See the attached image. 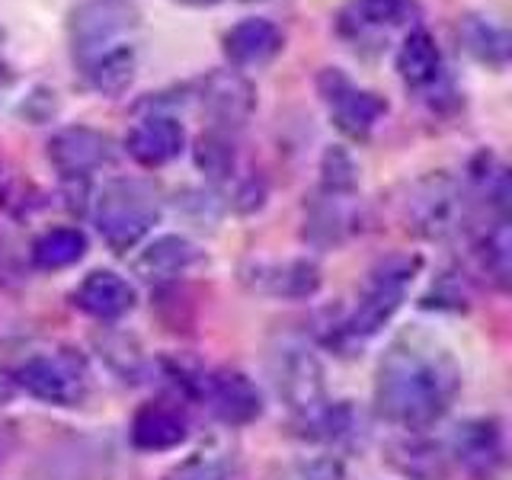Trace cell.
Segmentation results:
<instances>
[{
	"mask_svg": "<svg viewBox=\"0 0 512 480\" xmlns=\"http://www.w3.org/2000/svg\"><path fill=\"white\" fill-rule=\"evenodd\" d=\"M10 87H13V71H10V64L0 61V96H4Z\"/></svg>",
	"mask_w": 512,
	"mask_h": 480,
	"instance_id": "30",
	"label": "cell"
},
{
	"mask_svg": "<svg viewBox=\"0 0 512 480\" xmlns=\"http://www.w3.org/2000/svg\"><path fill=\"white\" fill-rule=\"evenodd\" d=\"M317 93L327 106L333 128L349 141L372 138L388 116V100L375 90H365L343 68H324L317 74Z\"/></svg>",
	"mask_w": 512,
	"mask_h": 480,
	"instance_id": "5",
	"label": "cell"
},
{
	"mask_svg": "<svg viewBox=\"0 0 512 480\" xmlns=\"http://www.w3.org/2000/svg\"><path fill=\"white\" fill-rule=\"evenodd\" d=\"M240 282H244L253 295H263V298L304 301L320 288V266L308 260V256L250 263L240 269Z\"/></svg>",
	"mask_w": 512,
	"mask_h": 480,
	"instance_id": "11",
	"label": "cell"
},
{
	"mask_svg": "<svg viewBox=\"0 0 512 480\" xmlns=\"http://www.w3.org/2000/svg\"><path fill=\"white\" fill-rule=\"evenodd\" d=\"M480 266L496 282V288L509 285L512 272V237H509V218H496L487 234L480 237Z\"/></svg>",
	"mask_w": 512,
	"mask_h": 480,
	"instance_id": "26",
	"label": "cell"
},
{
	"mask_svg": "<svg viewBox=\"0 0 512 480\" xmlns=\"http://www.w3.org/2000/svg\"><path fill=\"white\" fill-rule=\"evenodd\" d=\"M192 160H196V167L205 180H212V183L231 180L234 164H237L231 135L221 132V128H208L205 135H199L196 148H192Z\"/></svg>",
	"mask_w": 512,
	"mask_h": 480,
	"instance_id": "24",
	"label": "cell"
},
{
	"mask_svg": "<svg viewBox=\"0 0 512 480\" xmlns=\"http://www.w3.org/2000/svg\"><path fill=\"white\" fill-rule=\"evenodd\" d=\"M141 26V7L135 0H80L68 13V39L74 48V61L128 42V36Z\"/></svg>",
	"mask_w": 512,
	"mask_h": 480,
	"instance_id": "7",
	"label": "cell"
},
{
	"mask_svg": "<svg viewBox=\"0 0 512 480\" xmlns=\"http://www.w3.org/2000/svg\"><path fill=\"white\" fill-rule=\"evenodd\" d=\"M359 186V167L340 144H330L320 157V192L327 196H352Z\"/></svg>",
	"mask_w": 512,
	"mask_h": 480,
	"instance_id": "27",
	"label": "cell"
},
{
	"mask_svg": "<svg viewBox=\"0 0 512 480\" xmlns=\"http://www.w3.org/2000/svg\"><path fill=\"white\" fill-rule=\"evenodd\" d=\"M74 308L93 320H119L135 308V285L112 269H93L74 288Z\"/></svg>",
	"mask_w": 512,
	"mask_h": 480,
	"instance_id": "18",
	"label": "cell"
},
{
	"mask_svg": "<svg viewBox=\"0 0 512 480\" xmlns=\"http://www.w3.org/2000/svg\"><path fill=\"white\" fill-rule=\"evenodd\" d=\"M458 42L477 64L493 71H506L512 55V39L509 29L500 20H493L490 13H477V10L464 13L458 20Z\"/></svg>",
	"mask_w": 512,
	"mask_h": 480,
	"instance_id": "21",
	"label": "cell"
},
{
	"mask_svg": "<svg viewBox=\"0 0 512 480\" xmlns=\"http://www.w3.org/2000/svg\"><path fill=\"white\" fill-rule=\"evenodd\" d=\"M48 160L64 180H84L116 160V144L90 125H68L48 138Z\"/></svg>",
	"mask_w": 512,
	"mask_h": 480,
	"instance_id": "10",
	"label": "cell"
},
{
	"mask_svg": "<svg viewBox=\"0 0 512 480\" xmlns=\"http://www.w3.org/2000/svg\"><path fill=\"white\" fill-rule=\"evenodd\" d=\"M173 4H183V7H192V10H205V7L224 4V0H173Z\"/></svg>",
	"mask_w": 512,
	"mask_h": 480,
	"instance_id": "31",
	"label": "cell"
},
{
	"mask_svg": "<svg viewBox=\"0 0 512 480\" xmlns=\"http://www.w3.org/2000/svg\"><path fill=\"white\" fill-rule=\"evenodd\" d=\"M196 103L215 128H240L256 109V84L237 68H218L196 84Z\"/></svg>",
	"mask_w": 512,
	"mask_h": 480,
	"instance_id": "9",
	"label": "cell"
},
{
	"mask_svg": "<svg viewBox=\"0 0 512 480\" xmlns=\"http://www.w3.org/2000/svg\"><path fill=\"white\" fill-rule=\"evenodd\" d=\"M4 42H7V26L0 23V45H4Z\"/></svg>",
	"mask_w": 512,
	"mask_h": 480,
	"instance_id": "33",
	"label": "cell"
},
{
	"mask_svg": "<svg viewBox=\"0 0 512 480\" xmlns=\"http://www.w3.org/2000/svg\"><path fill=\"white\" fill-rule=\"evenodd\" d=\"M160 480H234V464L224 455L196 452L180 464H173Z\"/></svg>",
	"mask_w": 512,
	"mask_h": 480,
	"instance_id": "28",
	"label": "cell"
},
{
	"mask_svg": "<svg viewBox=\"0 0 512 480\" xmlns=\"http://www.w3.org/2000/svg\"><path fill=\"white\" fill-rule=\"evenodd\" d=\"M183 151H186V128L170 112H151V116L138 119L125 135V154L138 167L148 170L167 167Z\"/></svg>",
	"mask_w": 512,
	"mask_h": 480,
	"instance_id": "15",
	"label": "cell"
},
{
	"mask_svg": "<svg viewBox=\"0 0 512 480\" xmlns=\"http://www.w3.org/2000/svg\"><path fill=\"white\" fill-rule=\"evenodd\" d=\"M452 468L474 480H496L506 468V436L503 426L487 416H474L455 426L445 445Z\"/></svg>",
	"mask_w": 512,
	"mask_h": 480,
	"instance_id": "8",
	"label": "cell"
},
{
	"mask_svg": "<svg viewBox=\"0 0 512 480\" xmlns=\"http://www.w3.org/2000/svg\"><path fill=\"white\" fill-rule=\"evenodd\" d=\"M189 436V423L186 416L164 404V400H154V404H144L135 420H132V445L141 452H170Z\"/></svg>",
	"mask_w": 512,
	"mask_h": 480,
	"instance_id": "22",
	"label": "cell"
},
{
	"mask_svg": "<svg viewBox=\"0 0 512 480\" xmlns=\"http://www.w3.org/2000/svg\"><path fill=\"white\" fill-rule=\"evenodd\" d=\"M199 394L205 397L208 410L228 426H247L263 413L260 388H256L244 372H234V368H221V372L202 375Z\"/></svg>",
	"mask_w": 512,
	"mask_h": 480,
	"instance_id": "14",
	"label": "cell"
},
{
	"mask_svg": "<svg viewBox=\"0 0 512 480\" xmlns=\"http://www.w3.org/2000/svg\"><path fill=\"white\" fill-rule=\"evenodd\" d=\"M7 400H10V381H7L4 375H0V407H4Z\"/></svg>",
	"mask_w": 512,
	"mask_h": 480,
	"instance_id": "32",
	"label": "cell"
},
{
	"mask_svg": "<svg viewBox=\"0 0 512 480\" xmlns=\"http://www.w3.org/2000/svg\"><path fill=\"white\" fill-rule=\"evenodd\" d=\"M461 215H464V192L458 189L455 180L439 173L416 186L410 199V218L413 228L423 237L442 240L448 234H455L461 228Z\"/></svg>",
	"mask_w": 512,
	"mask_h": 480,
	"instance_id": "12",
	"label": "cell"
},
{
	"mask_svg": "<svg viewBox=\"0 0 512 480\" xmlns=\"http://www.w3.org/2000/svg\"><path fill=\"white\" fill-rule=\"evenodd\" d=\"M458 388L461 375L445 349L420 340H397L378 362L375 407L391 426L423 432L448 413Z\"/></svg>",
	"mask_w": 512,
	"mask_h": 480,
	"instance_id": "1",
	"label": "cell"
},
{
	"mask_svg": "<svg viewBox=\"0 0 512 480\" xmlns=\"http://www.w3.org/2000/svg\"><path fill=\"white\" fill-rule=\"evenodd\" d=\"M224 58L231 61V68L237 71H250V68H263V64L276 61L285 48V32L266 20V16H244L237 20L221 39Z\"/></svg>",
	"mask_w": 512,
	"mask_h": 480,
	"instance_id": "16",
	"label": "cell"
},
{
	"mask_svg": "<svg viewBox=\"0 0 512 480\" xmlns=\"http://www.w3.org/2000/svg\"><path fill=\"white\" fill-rule=\"evenodd\" d=\"M84 84L100 96H122L138 77V52L132 42H116L100 52L77 58Z\"/></svg>",
	"mask_w": 512,
	"mask_h": 480,
	"instance_id": "19",
	"label": "cell"
},
{
	"mask_svg": "<svg viewBox=\"0 0 512 480\" xmlns=\"http://www.w3.org/2000/svg\"><path fill=\"white\" fill-rule=\"evenodd\" d=\"M394 71L400 80H404L407 90L426 93V96H432L439 90V84H442V52H439V42L432 39L429 29H423V26L407 29L404 42L397 45Z\"/></svg>",
	"mask_w": 512,
	"mask_h": 480,
	"instance_id": "17",
	"label": "cell"
},
{
	"mask_svg": "<svg viewBox=\"0 0 512 480\" xmlns=\"http://www.w3.org/2000/svg\"><path fill=\"white\" fill-rule=\"evenodd\" d=\"M423 260L416 253H391L378 260L368 272V279L359 292V301L352 314L346 317L343 333L349 340H368L375 336L388 320L400 311V304L407 301V292L420 272Z\"/></svg>",
	"mask_w": 512,
	"mask_h": 480,
	"instance_id": "4",
	"label": "cell"
},
{
	"mask_svg": "<svg viewBox=\"0 0 512 480\" xmlns=\"http://www.w3.org/2000/svg\"><path fill=\"white\" fill-rule=\"evenodd\" d=\"M298 480H343V468L333 458H317L311 464H301Z\"/></svg>",
	"mask_w": 512,
	"mask_h": 480,
	"instance_id": "29",
	"label": "cell"
},
{
	"mask_svg": "<svg viewBox=\"0 0 512 480\" xmlns=\"http://www.w3.org/2000/svg\"><path fill=\"white\" fill-rule=\"evenodd\" d=\"M247 4H250V0H247Z\"/></svg>",
	"mask_w": 512,
	"mask_h": 480,
	"instance_id": "34",
	"label": "cell"
},
{
	"mask_svg": "<svg viewBox=\"0 0 512 480\" xmlns=\"http://www.w3.org/2000/svg\"><path fill=\"white\" fill-rule=\"evenodd\" d=\"M84 253H87V234L80 228H71V224H61V228H48L32 240L29 260L42 272H55L80 263Z\"/></svg>",
	"mask_w": 512,
	"mask_h": 480,
	"instance_id": "23",
	"label": "cell"
},
{
	"mask_svg": "<svg viewBox=\"0 0 512 480\" xmlns=\"http://www.w3.org/2000/svg\"><path fill=\"white\" fill-rule=\"evenodd\" d=\"M272 378L279 397L288 404L304 429H320L324 439L346 432V407H333L327 397L324 365L304 343H282L272 352Z\"/></svg>",
	"mask_w": 512,
	"mask_h": 480,
	"instance_id": "2",
	"label": "cell"
},
{
	"mask_svg": "<svg viewBox=\"0 0 512 480\" xmlns=\"http://www.w3.org/2000/svg\"><path fill=\"white\" fill-rule=\"evenodd\" d=\"M397 455H404L400 461V471L416 477V480H452V458L442 445H429V442H404L394 448Z\"/></svg>",
	"mask_w": 512,
	"mask_h": 480,
	"instance_id": "25",
	"label": "cell"
},
{
	"mask_svg": "<svg viewBox=\"0 0 512 480\" xmlns=\"http://www.w3.org/2000/svg\"><path fill=\"white\" fill-rule=\"evenodd\" d=\"M160 221V199L151 183L135 176H116L103 183L93 199V224L109 250L128 253L154 231Z\"/></svg>",
	"mask_w": 512,
	"mask_h": 480,
	"instance_id": "3",
	"label": "cell"
},
{
	"mask_svg": "<svg viewBox=\"0 0 512 480\" xmlns=\"http://www.w3.org/2000/svg\"><path fill=\"white\" fill-rule=\"evenodd\" d=\"M202 263V250L183 234H160L135 256V276L144 282H170L180 279L192 266Z\"/></svg>",
	"mask_w": 512,
	"mask_h": 480,
	"instance_id": "20",
	"label": "cell"
},
{
	"mask_svg": "<svg viewBox=\"0 0 512 480\" xmlns=\"http://www.w3.org/2000/svg\"><path fill=\"white\" fill-rule=\"evenodd\" d=\"M420 20L416 0H346L336 13V32L349 42L394 29H413Z\"/></svg>",
	"mask_w": 512,
	"mask_h": 480,
	"instance_id": "13",
	"label": "cell"
},
{
	"mask_svg": "<svg viewBox=\"0 0 512 480\" xmlns=\"http://www.w3.org/2000/svg\"><path fill=\"white\" fill-rule=\"evenodd\" d=\"M13 384L48 407H77L90 391V372L68 352H36L16 365Z\"/></svg>",
	"mask_w": 512,
	"mask_h": 480,
	"instance_id": "6",
	"label": "cell"
}]
</instances>
